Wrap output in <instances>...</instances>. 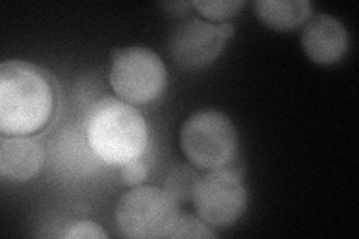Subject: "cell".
I'll return each mask as SVG.
<instances>
[{"label":"cell","mask_w":359,"mask_h":239,"mask_svg":"<svg viewBox=\"0 0 359 239\" xmlns=\"http://www.w3.org/2000/svg\"><path fill=\"white\" fill-rule=\"evenodd\" d=\"M55 108L57 92L50 75L27 62L0 64V133L35 136L48 128Z\"/></svg>","instance_id":"1"},{"label":"cell","mask_w":359,"mask_h":239,"mask_svg":"<svg viewBox=\"0 0 359 239\" xmlns=\"http://www.w3.org/2000/svg\"><path fill=\"white\" fill-rule=\"evenodd\" d=\"M84 129L90 150L108 165L121 166L142 157L149 144L147 121L137 108L121 99L105 97L96 102Z\"/></svg>","instance_id":"2"},{"label":"cell","mask_w":359,"mask_h":239,"mask_svg":"<svg viewBox=\"0 0 359 239\" xmlns=\"http://www.w3.org/2000/svg\"><path fill=\"white\" fill-rule=\"evenodd\" d=\"M180 145L192 166L216 170L233 161L238 135L223 112L205 109L195 112L184 121L180 133Z\"/></svg>","instance_id":"3"},{"label":"cell","mask_w":359,"mask_h":239,"mask_svg":"<svg viewBox=\"0 0 359 239\" xmlns=\"http://www.w3.org/2000/svg\"><path fill=\"white\" fill-rule=\"evenodd\" d=\"M178 215V203L170 193L153 186L132 189L116 208L118 229L135 239L170 238Z\"/></svg>","instance_id":"4"},{"label":"cell","mask_w":359,"mask_h":239,"mask_svg":"<svg viewBox=\"0 0 359 239\" xmlns=\"http://www.w3.org/2000/svg\"><path fill=\"white\" fill-rule=\"evenodd\" d=\"M109 84L114 93L132 107L147 105L166 86V67L159 54L145 47L118 50L112 57Z\"/></svg>","instance_id":"5"},{"label":"cell","mask_w":359,"mask_h":239,"mask_svg":"<svg viewBox=\"0 0 359 239\" xmlns=\"http://www.w3.org/2000/svg\"><path fill=\"white\" fill-rule=\"evenodd\" d=\"M192 202L199 219L212 229H226L244 214L247 191L241 178L232 170H208L199 177Z\"/></svg>","instance_id":"6"},{"label":"cell","mask_w":359,"mask_h":239,"mask_svg":"<svg viewBox=\"0 0 359 239\" xmlns=\"http://www.w3.org/2000/svg\"><path fill=\"white\" fill-rule=\"evenodd\" d=\"M233 33L235 27L231 22L216 25L202 18H189L172 32L171 57L184 69H202L217 59Z\"/></svg>","instance_id":"7"},{"label":"cell","mask_w":359,"mask_h":239,"mask_svg":"<svg viewBox=\"0 0 359 239\" xmlns=\"http://www.w3.org/2000/svg\"><path fill=\"white\" fill-rule=\"evenodd\" d=\"M301 45L311 62L334 64L346 54L349 47V35L341 21L328 14H320L306 22Z\"/></svg>","instance_id":"8"},{"label":"cell","mask_w":359,"mask_h":239,"mask_svg":"<svg viewBox=\"0 0 359 239\" xmlns=\"http://www.w3.org/2000/svg\"><path fill=\"white\" fill-rule=\"evenodd\" d=\"M45 161L43 146L33 136H0V174L26 183L39 174Z\"/></svg>","instance_id":"9"},{"label":"cell","mask_w":359,"mask_h":239,"mask_svg":"<svg viewBox=\"0 0 359 239\" xmlns=\"http://www.w3.org/2000/svg\"><path fill=\"white\" fill-rule=\"evenodd\" d=\"M256 15L264 26L277 30H295L311 18L313 5L307 0H257Z\"/></svg>","instance_id":"10"},{"label":"cell","mask_w":359,"mask_h":239,"mask_svg":"<svg viewBox=\"0 0 359 239\" xmlns=\"http://www.w3.org/2000/svg\"><path fill=\"white\" fill-rule=\"evenodd\" d=\"M198 179L199 175L192 168L187 165H178L168 174L163 189L170 193L177 203H183L192 199Z\"/></svg>","instance_id":"11"},{"label":"cell","mask_w":359,"mask_h":239,"mask_svg":"<svg viewBox=\"0 0 359 239\" xmlns=\"http://www.w3.org/2000/svg\"><path fill=\"white\" fill-rule=\"evenodd\" d=\"M192 6L201 17L207 18V21L226 22V20L240 13L244 2L243 0H216V2L198 0V2H192Z\"/></svg>","instance_id":"12"},{"label":"cell","mask_w":359,"mask_h":239,"mask_svg":"<svg viewBox=\"0 0 359 239\" xmlns=\"http://www.w3.org/2000/svg\"><path fill=\"white\" fill-rule=\"evenodd\" d=\"M217 233L212 231V227L208 226L202 219L195 217L190 214H180L178 219L170 233V238H216Z\"/></svg>","instance_id":"13"},{"label":"cell","mask_w":359,"mask_h":239,"mask_svg":"<svg viewBox=\"0 0 359 239\" xmlns=\"http://www.w3.org/2000/svg\"><path fill=\"white\" fill-rule=\"evenodd\" d=\"M149 177V168L142 162V158H135L120 166L121 183L128 187L141 186Z\"/></svg>","instance_id":"14"},{"label":"cell","mask_w":359,"mask_h":239,"mask_svg":"<svg viewBox=\"0 0 359 239\" xmlns=\"http://www.w3.org/2000/svg\"><path fill=\"white\" fill-rule=\"evenodd\" d=\"M67 239H107L108 235L102 229V226L93 221H76L67 227L65 235Z\"/></svg>","instance_id":"15"}]
</instances>
